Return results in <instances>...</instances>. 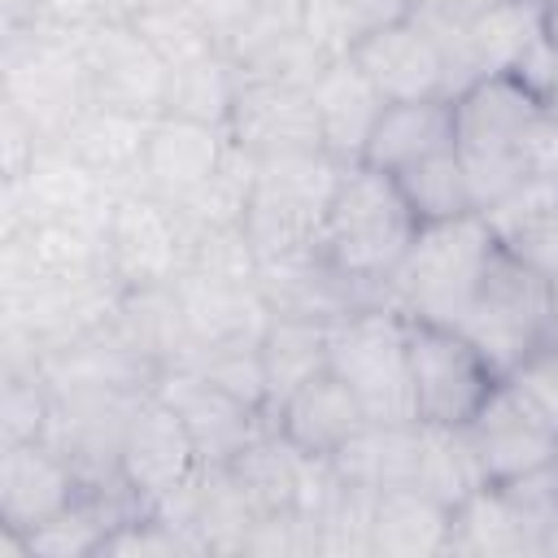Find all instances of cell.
Listing matches in <instances>:
<instances>
[{
    "label": "cell",
    "mask_w": 558,
    "mask_h": 558,
    "mask_svg": "<svg viewBox=\"0 0 558 558\" xmlns=\"http://www.w3.org/2000/svg\"><path fill=\"white\" fill-rule=\"evenodd\" d=\"M153 131V113H131L113 105H87L52 144L78 157L87 170L109 179L113 187H140V161Z\"/></svg>",
    "instance_id": "obj_22"
},
{
    "label": "cell",
    "mask_w": 558,
    "mask_h": 558,
    "mask_svg": "<svg viewBox=\"0 0 558 558\" xmlns=\"http://www.w3.org/2000/svg\"><path fill=\"white\" fill-rule=\"evenodd\" d=\"M78 57L87 74L92 105H113L131 113H161L166 61L153 44L122 17H100L78 31Z\"/></svg>",
    "instance_id": "obj_11"
},
{
    "label": "cell",
    "mask_w": 558,
    "mask_h": 558,
    "mask_svg": "<svg viewBox=\"0 0 558 558\" xmlns=\"http://www.w3.org/2000/svg\"><path fill=\"white\" fill-rule=\"evenodd\" d=\"M87 480L65 449L52 440H4L0 449V523L35 532L83 497Z\"/></svg>",
    "instance_id": "obj_13"
},
{
    "label": "cell",
    "mask_w": 558,
    "mask_h": 558,
    "mask_svg": "<svg viewBox=\"0 0 558 558\" xmlns=\"http://www.w3.org/2000/svg\"><path fill=\"white\" fill-rule=\"evenodd\" d=\"M549 288H554V340H558V275L549 279Z\"/></svg>",
    "instance_id": "obj_39"
},
{
    "label": "cell",
    "mask_w": 558,
    "mask_h": 558,
    "mask_svg": "<svg viewBox=\"0 0 558 558\" xmlns=\"http://www.w3.org/2000/svg\"><path fill=\"white\" fill-rule=\"evenodd\" d=\"M545 109H549V113H554V118H558V83H554V87H549V96H545Z\"/></svg>",
    "instance_id": "obj_38"
},
{
    "label": "cell",
    "mask_w": 558,
    "mask_h": 558,
    "mask_svg": "<svg viewBox=\"0 0 558 558\" xmlns=\"http://www.w3.org/2000/svg\"><path fill=\"white\" fill-rule=\"evenodd\" d=\"M554 466H558V453H554Z\"/></svg>",
    "instance_id": "obj_40"
},
{
    "label": "cell",
    "mask_w": 558,
    "mask_h": 558,
    "mask_svg": "<svg viewBox=\"0 0 558 558\" xmlns=\"http://www.w3.org/2000/svg\"><path fill=\"white\" fill-rule=\"evenodd\" d=\"M262 366H266V388H270V410L310 384L314 375L327 371L331 362V323L323 318H301V314H275L270 327L262 331Z\"/></svg>",
    "instance_id": "obj_25"
},
{
    "label": "cell",
    "mask_w": 558,
    "mask_h": 558,
    "mask_svg": "<svg viewBox=\"0 0 558 558\" xmlns=\"http://www.w3.org/2000/svg\"><path fill=\"white\" fill-rule=\"evenodd\" d=\"M458 331L493 362L497 375H510L532 349L554 340V288H549V279L497 244Z\"/></svg>",
    "instance_id": "obj_6"
},
{
    "label": "cell",
    "mask_w": 558,
    "mask_h": 558,
    "mask_svg": "<svg viewBox=\"0 0 558 558\" xmlns=\"http://www.w3.org/2000/svg\"><path fill=\"white\" fill-rule=\"evenodd\" d=\"M418 227L423 222L414 218L397 179L366 161H353L331 192L318 248L349 283L384 305V283L410 253Z\"/></svg>",
    "instance_id": "obj_1"
},
{
    "label": "cell",
    "mask_w": 558,
    "mask_h": 558,
    "mask_svg": "<svg viewBox=\"0 0 558 558\" xmlns=\"http://www.w3.org/2000/svg\"><path fill=\"white\" fill-rule=\"evenodd\" d=\"M371 423H418L410 379V318L392 305H362L331 323V362Z\"/></svg>",
    "instance_id": "obj_5"
},
{
    "label": "cell",
    "mask_w": 558,
    "mask_h": 558,
    "mask_svg": "<svg viewBox=\"0 0 558 558\" xmlns=\"http://www.w3.org/2000/svg\"><path fill=\"white\" fill-rule=\"evenodd\" d=\"M153 392L174 405V414L183 418L196 453L205 466H227L244 453V445L270 427V414L244 405L240 397H231L227 388H218L214 379H205L192 366H166L153 379Z\"/></svg>",
    "instance_id": "obj_12"
},
{
    "label": "cell",
    "mask_w": 558,
    "mask_h": 558,
    "mask_svg": "<svg viewBox=\"0 0 558 558\" xmlns=\"http://www.w3.org/2000/svg\"><path fill=\"white\" fill-rule=\"evenodd\" d=\"M371 83L384 92V100H423V96H453L449 61L427 31V22L410 9L392 22L371 26L357 48L349 52Z\"/></svg>",
    "instance_id": "obj_14"
},
{
    "label": "cell",
    "mask_w": 558,
    "mask_h": 558,
    "mask_svg": "<svg viewBox=\"0 0 558 558\" xmlns=\"http://www.w3.org/2000/svg\"><path fill=\"white\" fill-rule=\"evenodd\" d=\"M466 432H471L493 484H506L536 466H549L558 453V436L514 397V388L506 379L493 388V397L466 423Z\"/></svg>",
    "instance_id": "obj_18"
},
{
    "label": "cell",
    "mask_w": 558,
    "mask_h": 558,
    "mask_svg": "<svg viewBox=\"0 0 558 558\" xmlns=\"http://www.w3.org/2000/svg\"><path fill=\"white\" fill-rule=\"evenodd\" d=\"M340 174H344V161H336L323 148L279 153L257 161L253 201L244 214V235L253 240L257 262L318 253L323 218Z\"/></svg>",
    "instance_id": "obj_4"
},
{
    "label": "cell",
    "mask_w": 558,
    "mask_h": 558,
    "mask_svg": "<svg viewBox=\"0 0 558 558\" xmlns=\"http://www.w3.org/2000/svg\"><path fill=\"white\" fill-rule=\"evenodd\" d=\"M201 466L205 462H201L183 418L174 414V405H166L153 388L140 392L126 414L122 445H118V480L135 497V506L140 510L161 506L170 493L192 484Z\"/></svg>",
    "instance_id": "obj_9"
},
{
    "label": "cell",
    "mask_w": 558,
    "mask_h": 558,
    "mask_svg": "<svg viewBox=\"0 0 558 558\" xmlns=\"http://www.w3.org/2000/svg\"><path fill=\"white\" fill-rule=\"evenodd\" d=\"M392 179L405 192L418 222H445V218H458V214H475L471 179H466V166H462L458 148H445L427 161H414L410 170H401Z\"/></svg>",
    "instance_id": "obj_30"
},
{
    "label": "cell",
    "mask_w": 558,
    "mask_h": 558,
    "mask_svg": "<svg viewBox=\"0 0 558 558\" xmlns=\"http://www.w3.org/2000/svg\"><path fill=\"white\" fill-rule=\"evenodd\" d=\"M126 22L153 44V52L166 61V70L187 61V57H201V52L218 48L209 39V31L201 26V17L187 9V0H153L135 17H126Z\"/></svg>",
    "instance_id": "obj_31"
},
{
    "label": "cell",
    "mask_w": 558,
    "mask_h": 558,
    "mask_svg": "<svg viewBox=\"0 0 558 558\" xmlns=\"http://www.w3.org/2000/svg\"><path fill=\"white\" fill-rule=\"evenodd\" d=\"M449 549L466 554H541V532L519 514L501 484L480 488L471 501L453 510V541Z\"/></svg>",
    "instance_id": "obj_28"
},
{
    "label": "cell",
    "mask_w": 558,
    "mask_h": 558,
    "mask_svg": "<svg viewBox=\"0 0 558 558\" xmlns=\"http://www.w3.org/2000/svg\"><path fill=\"white\" fill-rule=\"evenodd\" d=\"M480 214L510 257H519L545 279L558 275V174L523 179Z\"/></svg>",
    "instance_id": "obj_21"
},
{
    "label": "cell",
    "mask_w": 558,
    "mask_h": 558,
    "mask_svg": "<svg viewBox=\"0 0 558 558\" xmlns=\"http://www.w3.org/2000/svg\"><path fill=\"white\" fill-rule=\"evenodd\" d=\"M453 144V96H423V100H388L362 161L384 170V174H401L414 161H427Z\"/></svg>",
    "instance_id": "obj_23"
},
{
    "label": "cell",
    "mask_w": 558,
    "mask_h": 558,
    "mask_svg": "<svg viewBox=\"0 0 558 558\" xmlns=\"http://www.w3.org/2000/svg\"><path fill=\"white\" fill-rule=\"evenodd\" d=\"M310 96H314V113H318L323 153H331L344 166L362 161L366 140L388 105L384 92L371 83V74L353 57H336L318 70V78L310 83Z\"/></svg>",
    "instance_id": "obj_19"
},
{
    "label": "cell",
    "mask_w": 558,
    "mask_h": 558,
    "mask_svg": "<svg viewBox=\"0 0 558 558\" xmlns=\"http://www.w3.org/2000/svg\"><path fill=\"white\" fill-rule=\"evenodd\" d=\"M192 257V227L179 214V205L126 187L105 222V262L113 279L126 292H148V288H170Z\"/></svg>",
    "instance_id": "obj_7"
},
{
    "label": "cell",
    "mask_w": 558,
    "mask_h": 558,
    "mask_svg": "<svg viewBox=\"0 0 558 558\" xmlns=\"http://www.w3.org/2000/svg\"><path fill=\"white\" fill-rule=\"evenodd\" d=\"M266 0H187V9L201 17V26L209 31V39L218 48H227L257 13H262Z\"/></svg>",
    "instance_id": "obj_33"
},
{
    "label": "cell",
    "mask_w": 558,
    "mask_h": 558,
    "mask_svg": "<svg viewBox=\"0 0 558 558\" xmlns=\"http://www.w3.org/2000/svg\"><path fill=\"white\" fill-rule=\"evenodd\" d=\"M493 253H497V240L480 209L445 222H423L410 253L384 283V305L418 323L458 327Z\"/></svg>",
    "instance_id": "obj_3"
},
{
    "label": "cell",
    "mask_w": 558,
    "mask_h": 558,
    "mask_svg": "<svg viewBox=\"0 0 558 558\" xmlns=\"http://www.w3.org/2000/svg\"><path fill=\"white\" fill-rule=\"evenodd\" d=\"M541 554H558V523L545 532V541H541Z\"/></svg>",
    "instance_id": "obj_37"
},
{
    "label": "cell",
    "mask_w": 558,
    "mask_h": 558,
    "mask_svg": "<svg viewBox=\"0 0 558 558\" xmlns=\"http://www.w3.org/2000/svg\"><path fill=\"white\" fill-rule=\"evenodd\" d=\"M541 9H545V31L558 44V0H541Z\"/></svg>",
    "instance_id": "obj_36"
},
{
    "label": "cell",
    "mask_w": 558,
    "mask_h": 558,
    "mask_svg": "<svg viewBox=\"0 0 558 558\" xmlns=\"http://www.w3.org/2000/svg\"><path fill=\"white\" fill-rule=\"evenodd\" d=\"M366 423L371 418L362 401L349 392V384L331 366L270 410V427L288 436L301 453H318V458H336Z\"/></svg>",
    "instance_id": "obj_20"
},
{
    "label": "cell",
    "mask_w": 558,
    "mask_h": 558,
    "mask_svg": "<svg viewBox=\"0 0 558 558\" xmlns=\"http://www.w3.org/2000/svg\"><path fill=\"white\" fill-rule=\"evenodd\" d=\"M541 35H545L541 0H497L466 22V39H471L480 78L484 74H510Z\"/></svg>",
    "instance_id": "obj_29"
},
{
    "label": "cell",
    "mask_w": 558,
    "mask_h": 558,
    "mask_svg": "<svg viewBox=\"0 0 558 558\" xmlns=\"http://www.w3.org/2000/svg\"><path fill=\"white\" fill-rule=\"evenodd\" d=\"M227 131L257 161L262 157H279V153H314V148H323L310 83L240 78Z\"/></svg>",
    "instance_id": "obj_16"
},
{
    "label": "cell",
    "mask_w": 558,
    "mask_h": 558,
    "mask_svg": "<svg viewBox=\"0 0 558 558\" xmlns=\"http://www.w3.org/2000/svg\"><path fill=\"white\" fill-rule=\"evenodd\" d=\"M410 379L418 423L432 427H466L501 384L493 362L458 327L418 318H410Z\"/></svg>",
    "instance_id": "obj_8"
},
{
    "label": "cell",
    "mask_w": 558,
    "mask_h": 558,
    "mask_svg": "<svg viewBox=\"0 0 558 558\" xmlns=\"http://www.w3.org/2000/svg\"><path fill=\"white\" fill-rule=\"evenodd\" d=\"M514 397L558 436V340H545L541 349H532L510 375H501Z\"/></svg>",
    "instance_id": "obj_32"
},
{
    "label": "cell",
    "mask_w": 558,
    "mask_h": 558,
    "mask_svg": "<svg viewBox=\"0 0 558 558\" xmlns=\"http://www.w3.org/2000/svg\"><path fill=\"white\" fill-rule=\"evenodd\" d=\"M453 541V510L427 497L418 484H392L375 493L371 554H445Z\"/></svg>",
    "instance_id": "obj_24"
},
{
    "label": "cell",
    "mask_w": 558,
    "mask_h": 558,
    "mask_svg": "<svg viewBox=\"0 0 558 558\" xmlns=\"http://www.w3.org/2000/svg\"><path fill=\"white\" fill-rule=\"evenodd\" d=\"M170 292H174L179 314H183V327L192 336V357L196 353H214V349H248V344H262V331L275 318V310L266 305V296H262L257 283L214 279V275H201V270H183L170 283Z\"/></svg>",
    "instance_id": "obj_15"
},
{
    "label": "cell",
    "mask_w": 558,
    "mask_h": 558,
    "mask_svg": "<svg viewBox=\"0 0 558 558\" xmlns=\"http://www.w3.org/2000/svg\"><path fill=\"white\" fill-rule=\"evenodd\" d=\"M231 153V131L218 122H196L179 113H157L144 161H140V187L179 205L187 201Z\"/></svg>",
    "instance_id": "obj_17"
},
{
    "label": "cell",
    "mask_w": 558,
    "mask_h": 558,
    "mask_svg": "<svg viewBox=\"0 0 558 558\" xmlns=\"http://www.w3.org/2000/svg\"><path fill=\"white\" fill-rule=\"evenodd\" d=\"M545 100L514 74H484L453 96V144L471 179L475 209H488L527 174V135Z\"/></svg>",
    "instance_id": "obj_2"
},
{
    "label": "cell",
    "mask_w": 558,
    "mask_h": 558,
    "mask_svg": "<svg viewBox=\"0 0 558 558\" xmlns=\"http://www.w3.org/2000/svg\"><path fill=\"white\" fill-rule=\"evenodd\" d=\"M423 4H432V9H440V13H449V17H458V22H471L475 13H484V9L497 4V0H423Z\"/></svg>",
    "instance_id": "obj_35"
},
{
    "label": "cell",
    "mask_w": 558,
    "mask_h": 558,
    "mask_svg": "<svg viewBox=\"0 0 558 558\" xmlns=\"http://www.w3.org/2000/svg\"><path fill=\"white\" fill-rule=\"evenodd\" d=\"M240 92V70L222 48H209L201 57H187L166 70V92H161V113L196 118V122H218L227 126L231 105Z\"/></svg>",
    "instance_id": "obj_27"
},
{
    "label": "cell",
    "mask_w": 558,
    "mask_h": 558,
    "mask_svg": "<svg viewBox=\"0 0 558 558\" xmlns=\"http://www.w3.org/2000/svg\"><path fill=\"white\" fill-rule=\"evenodd\" d=\"M410 484H418L440 506L458 510L462 501H471L493 480H488L484 458H480V449H475L466 427L418 423V462H414V480Z\"/></svg>",
    "instance_id": "obj_26"
},
{
    "label": "cell",
    "mask_w": 558,
    "mask_h": 558,
    "mask_svg": "<svg viewBox=\"0 0 558 558\" xmlns=\"http://www.w3.org/2000/svg\"><path fill=\"white\" fill-rule=\"evenodd\" d=\"M118 196L122 187L87 170L61 144H44L17 179H4V235L31 222H57V218H83L105 227Z\"/></svg>",
    "instance_id": "obj_10"
},
{
    "label": "cell",
    "mask_w": 558,
    "mask_h": 558,
    "mask_svg": "<svg viewBox=\"0 0 558 558\" xmlns=\"http://www.w3.org/2000/svg\"><path fill=\"white\" fill-rule=\"evenodd\" d=\"M100 17H105V0H31V22L92 26Z\"/></svg>",
    "instance_id": "obj_34"
}]
</instances>
